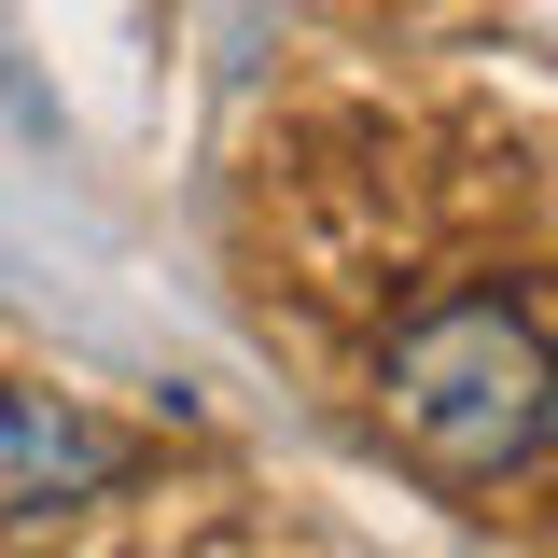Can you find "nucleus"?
Wrapping results in <instances>:
<instances>
[{
    "label": "nucleus",
    "mask_w": 558,
    "mask_h": 558,
    "mask_svg": "<svg viewBox=\"0 0 558 558\" xmlns=\"http://www.w3.org/2000/svg\"><path fill=\"white\" fill-rule=\"evenodd\" d=\"M126 433L112 418L57 405V391H0V517H70L98 488H126Z\"/></svg>",
    "instance_id": "obj_2"
},
{
    "label": "nucleus",
    "mask_w": 558,
    "mask_h": 558,
    "mask_svg": "<svg viewBox=\"0 0 558 558\" xmlns=\"http://www.w3.org/2000/svg\"><path fill=\"white\" fill-rule=\"evenodd\" d=\"M377 405H391V433H405L418 475L502 488V475H531L545 433H558V349H545L531 307H502V293H447V307H418L405 336H391Z\"/></svg>",
    "instance_id": "obj_1"
}]
</instances>
